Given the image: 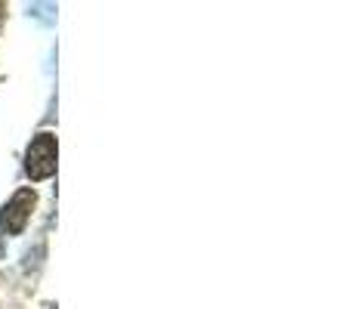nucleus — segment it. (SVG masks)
<instances>
[{
	"instance_id": "2",
	"label": "nucleus",
	"mask_w": 352,
	"mask_h": 309,
	"mask_svg": "<svg viewBox=\"0 0 352 309\" xmlns=\"http://www.w3.org/2000/svg\"><path fill=\"white\" fill-rule=\"evenodd\" d=\"M34 201H37L34 189H19V192L6 201L3 211H0V226H3L6 235H19V232L25 229L31 211H34Z\"/></svg>"
},
{
	"instance_id": "1",
	"label": "nucleus",
	"mask_w": 352,
	"mask_h": 309,
	"mask_svg": "<svg viewBox=\"0 0 352 309\" xmlns=\"http://www.w3.org/2000/svg\"><path fill=\"white\" fill-rule=\"evenodd\" d=\"M25 173L31 180H50L56 173V136L53 134H37L31 140L28 152H25Z\"/></svg>"
}]
</instances>
